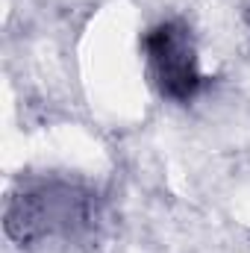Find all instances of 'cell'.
<instances>
[{
    "mask_svg": "<svg viewBox=\"0 0 250 253\" xmlns=\"http://www.w3.org/2000/svg\"><path fill=\"white\" fill-rule=\"evenodd\" d=\"M3 221L21 248L71 242L91 227L94 197L68 180H30L9 194Z\"/></svg>",
    "mask_w": 250,
    "mask_h": 253,
    "instance_id": "obj_1",
    "label": "cell"
},
{
    "mask_svg": "<svg viewBox=\"0 0 250 253\" xmlns=\"http://www.w3.org/2000/svg\"><path fill=\"white\" fill-rule=\"evenodd\" d=\"M147 74L165 100L188 103L203 88L194 36L183 21H159L144 36Z\"/></svg>",
    "mask_w": 250,
    "mask_h": 253,
    "instance_id": "obj_2",
    "label": "cell"
}]
</instances>
